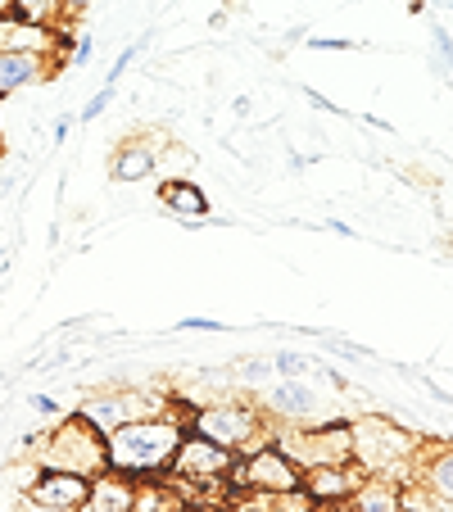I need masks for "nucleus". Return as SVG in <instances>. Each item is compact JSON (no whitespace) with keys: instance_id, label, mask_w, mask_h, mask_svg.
Returning a JSON list of instances; mask_svg holds the SVG:
<instances>
[{"instance_id":"obj_1","label":"nucleus","mask_w":453,"mask_h":512,"mask_svg":"<svg viewBox=\"0 0 453 512\" xmlns=\"http://www.w3.org/2000/svg\"><path fill=\"white\" fill-rule=\"evenodd\" d=\"M186 417L182 408H168L159 417H136V422L118 426V431L105 435V458L109 472L123 476V481H168L173 472V458L182 449L186 435Z\"/></svg>"},{"instance_id":"obj_2","label":"nucleus","mask_w":453,"mask_h":512,"mask_svg":"<svg viewBox=\"0 0 453 512\" xmlns=\"http://www.w3.org/2000/svg\"><path fill=\"white\" fill-rule=\"evenodd\" d=\"M349 440H354V463L367 476H390L399 481V472H417V454L422 440L408 435L404 426H395L390 417H358L349 422Z\"/></svg>"},{"instance_id":"obj_3","label":"nucleus","mask_w":453,"mask_h":512,"mask_svg":"<svg viewBox=\"0 0 453 512\" xmlns=\"http://www.w3.org/2000/svg\"><path fill=\"white\" fill-rule=\"evenodd\" d=\"M186 431L213 440V445L227 449V454H250V449L263 445V435H268V417H263V408L254 404V399L222 395V399H209V404L191 408Z\"/></svg>"},{"instance_id":"obj_4","label":"nucleus","mask_w":453,"mask_h":512,"mask_svg":"<svg viewBox=\"0 0 453 512\" xmlns=\"http://www.w3.org/2000/svg\"><path fill=\"white\" fill-rule=\"evenodd\" d=\"M37 463L41 467H64V472H78V476H91V481H96V476L109 472L105 435H100L82 413L68 408V413L55 422V431H41Z\"/></svg>"},{"instance_id":"obj_5","label":"nucleus","mask_w":453,"mask_h":512,"mask_svg":"<svg viewBox=\"0 0 453 512\" xmlns=\"http://www.w3.org/2000/svg\"><path fill=\"white\" fill-rule=\"evenodd\" d=\"M236 458H241V454H227V449H218L213 440H204V435L186 431V435H182V449H177V458H173V472H168V481L182 490L186 508H191V499H195L200 490L232 481Z\"/></svg>"},{"instance_id":"obj_6","label":"nucleus","mask_w":453,"mask_h":512,"mask_svg":"<svg viewBox=\"0 0 453 512\" xmlns=\"http://www.w3.org/2000/svg\"><path fill=\"white\" fill-rule=\"evenodd\" d=\"M173 404L177 399H159V395H150V390L118 386V390H91V395H82L78 404H73V413H82L100 435H109V431H118V426L136 422V417L168 413Z\"/></svg>"},{"instance_id":"obj_7","label":"nucleus","mask_w":453,"mask_h":512,"mask_svg":"<svg viewBox=\"0 0 453 512\" xmlns=\"http://www.w3.org/2000/svg\"><path fill=\"white\" fill-rule=\"evenodd\" d=\"M263 417L268 422H281V426H318V422H331V408H322V395L313 386V377H277L268 381L259 399Z\"/></svg>"},{"instance_id":"obj_8","label":"nucleus","mask_w":453,"mask_h":512,"mask_svg":"<svg viewBox=\"0 0 453 512\" xmlns=\"http://www.w3.org/2000/svg\"><path fill=\"white\" fill-rule=\"evenodd\" d=\"M91 494V476L78 472H64V467H32V481L23 490V503L32 508H46V512H78Z\"/></svg>"},{"instance_id":"obj_9","label":"nucleus","mask_w":453,"mask_h":512,"mask_svg":"<svg viewBox=\"0 0 453 512\" xmlns=\"http://www.w3.org/2000/svg\"><path fill=\"white\" fill-rule=\"evenodd\" d=\"M363 476L367 472L354 463V458H345V463H322V467H309V472H304V494H309L318 508L331 512L363 485Z\"/></svg>"},{"instance_id":"obj_10","label":"nucleus","mask_w":453,"mask_h":512,"mask_svg":"<svg viewBox=\"0 0 453 512\" xmlns=\"http://www.w3.org/2000/svg\"><path fill=\"white\" fill-rule=\"evenodd\" d=\"M46 78H55V55H37V50H5L0 55V100L19 96Z\"/></svg>"},{"instance_id":"obj_11","label":"nucleus","mask_w":453,"mask_h":512,"mask_svg":"<svg viewBox=\"0 0 453 512\" xmlns=\"http://www.w3.org/2000/svg\"><path fill=\"white\" fill-rule=\"evenodd\" d=\"M5 50H37V55H55L59 50V37L50 23H28L19 14L0 19V55Z\"/></svg>"},{"instance_id":"obj_12","label":"nucleus","mask_w":453,"mask_h":512,"mask_svg":"<svg viewBox=\"0 0 453 512\" xmlns=\"http://www.w3.org/2000/svg\"><path fill=\"white\" fill-rule=\"evenodd\" d=\"M159 200H164V209L173 213V218H182L186 227H195V223L209 218V195H204L195 182H186V177H164Z\"/></svg>"},{"instance_id":"obj_13","label":"nucleus","mask_w":453,"mask_h":512,"mask_svg":"<svg viewBox=\"0 0 453 512\" xmlns=\"http://www.w3.org/2000/svg\"><path fill=\"white\" fill-rule=\"evenodd\" d=\"M340 512H404L399 481H390V476H363V485L340 503Z\"/></svg>"},{"instance_id":"obj_14","label":"nucleus","mask_w":453,"mask_h":512,"mask_svg":"<svg viewBox=\"0 0 453 512\" xmlns=\"http://www.w3.org/2000/svg\"><path fill=\"white\" fill-rule=\"evenodd\" d=\"M155 164H159L155 145L127 141V145H118V155L109 159V177H114V182H145V177L155 173Z\"/></svg>"},{"instance_id":"obj_15","label":"nucleus","mask_w":453,"mask_h":512,"mask_svg":"<svg viewBox=\"0 0 453 512\" xmlns=\"http://www.w3.org/2000/svg\"><path fill=\"white\" fill-rule=\"evenodd\" d=\"M78 512H132V481H123V476H114V472L96 476L87 503H82Z\"/></svg>"},{"instance_id":"obj_16","label":"nucleus","mask_w":453,"mask_h":512,"mask_svg":"<svg viewBox=\"0 0 453 512\" xmlns=\"http://www.w3.org/2000/svg\"><path fill=\"white\" fill-rule=\"evenodd\" d=\"M417 481H426L435 494H444L453 503V445H440L431 458H422L417 463Z\"/></svg>"},{"instance_id":"obj_17","label":"nucleus","mask_w":453,"mask_h":512,"mask_svg":"<svg viewBox=\"0 0 453 512\" xmlns=\"http://www.w3.org/2000/svg\"><path fill=\"white\" fill-rule=\"evenodd\" d=\"M399 503H404V512H453V503L444 494H435L426 481L399 485Z\"/></svg>"},{"instance_id":"obj_18","label":"nucleus","mask_w":453,"mask_h":512,"mask_svg":"<svg viewBox=\"0 0 453 512\" xmlns=\"http://www.w3.org/2000/svg\"><path fill=\"white\" fill-rule=\"evenodd\" d=\"M272 368H277V377H313V372H318V358L299 354V349H277V354H272Z\"/></svg>"},{"instance_id":"obj_19","label":"nucleus","mask_w":453,"mask_h":512,"mask_svg":"<svg viewBox=\"0 0 453 512\" xmlns=\"http://www.w3.org/2000/svg\"><path fill=\"white\" fill-rule=\"evenodd\" d=\"M232 377L241 386H268V381H277V368H272V358H241L232 368Z\"/></svg>"},{"instance_id":"obj_20","label":"nucleus","mask_w":453,"mask_h":512,"mask_svg":"<svg viewBox=\"0 0 453 512\" xmlns=\"http://www.w3.org/2000/svg\"><path fill=\"white\" fill-rule=\"evenodd\" d=\"M14 14H19V19H28V23H50V28L64 19L59 0H14Z\"/></svg>"},{"instance_id":"obj_21","label":"nucleus","mask_w":453,"mask_h":512,"mask_svg":"<svg viewBox=\"0 0 453 512\" xmlns=\"http://www.w3.org/2000/svg\"><path fill=\"white\" fill-rule=\"evenodd\" d=\"M431 50H435V68H440V78H453V37L435 23L431 28Z\"/></svg>"},{"instance_id":"obj_22","label":"nucleus","mask_w":453,"mask_h":512,"mask_svg":"<svg viewBox=\"0 0 453 512\" xmlns=\"http://www.w3.org/2000/svg\"><path fill=\"white\" fill-rule=\"evenodd\" d=\"M145 46H150V37H136V41H132V46H127V50H118L114 68H109V73H105V82H109V87H118V82H123V78H127V68H132V64H136V55H141V50H145Z\"/></svg>"},{"instance_id":"obj_23","label":"nucleus","mask_w":453,"mask_h":512,"mask_svg":"<svg viewBox=\"0 0 453 512\" xmlns=\"http://www.w3.org/2000/svg\"><path fill=\"white\" fill-rule=\"evenodd\" d=\"M114 100H118V87H109V82H105V87H100V91H96V96H91V100H87V105H82L78 123H87V127H91V123H96V118H100V114H105V109H109V105H114Z\"/></svg>"},{"instance_id":"obj_24","label":"nucleus","mask_w":453,"mask_h":512,"mask_svg":"<svg viewBox=\"0 0 453 512\" xmlns=\"http://www.w3.org/2000/svg\"><path fill=\"white\" fill-rule=\"evenodd\" d=\"M322 340H327V349L331 354H340V358H372V349L354 345V340H345V336H327V331H322Z\"/></svg>"},{"instance_id":"obj_25","label":"nucleus","mask_w":453,"mask_h":512,"mask_svg":"<svg viewBox=\"0 0 453 512\" xmlns=\"http://www.w3.org/2000/svg\"><path fill=\"white\" fill-rule=\"evenodd\" d=\"M28 404H32V413H41V417H55V422H59V417H64V413H68V408L59 404L55 395H32Z\"/></svg>"},{"instance_id":"obj_26","label":"nucleus","mask_w":453,"mask_h":512,"mask_svg":"<svg viewBox=\"0 0 453 512\" xmlns=\"http://www.w3.org/2000/svg\"><path fill=\"white\" fill-rule=\"evenodd\" d=\"M309 41V50H358V41L349 37H304Z\"/></svg>"},{"instance_id":"obj_27","label":"nucleus","mask_w":453,"mask_h":512,"mask_svg":"<svg viewBox=\"0 0 453 512\" xmlns=\"http://www.w3.org/2000/svg\"><path fill=\"white\" fill-rule=\"evenodd\" d=\"M177 331H227V327H222L218 318H182Z\"/></svg>"},{"instance_id":"obj_28","label":"nucleus","mask_w":453,"mask_h":512,"mask_svg":"<svg viewBox=\"0 0 453 512\" xmlns=\"http://www.w3.org/2000/svg\"><path fill=\"white\" fill-rule=\"evenodd\" d=\"M91 55H96V41H91V37H78V41H73V64H87Z\"/></svg>"},{"instance_id":"obj_29","label":"nucleus","mask_w":453,"mask_h":512,"mask_svg":"<svg viewBox=\"0 0 453 512\" xmlns=\"http://www.w3.org/2000/svg\"><path fill=\"white\" fill-rule=\"evenodd\" d=\"M304 96H309V105H313V109H322V114H345V109H336L327 96H322V91H313V87H304Z\"/></svg>"},{"instance_id":"obj_30","label":"nucleus","mask_w":453,"mask_h":512,"mask_svg":"<svg viewBox=\"0 0 453 512\" xmlns=\"http://www.w3.org/2000/svg\"><path fill=\"white\" fill-rule=\"evenodd\" d=\"M59 10H64V19H78V14L91 10V0H59ZM59 19V23H64Z\"/></svg>"},{"instance_id":"obj_31","label":"nucleus","mask_w":453,"mask_h":512,"mask_svg":"<svg viewBox=\"0 0 453 512\" xmlns=\"http://www.w3.org/2000/svg\"><path fill=\"white\" fill-rule=\"evenodd\" d=\"M68 132H73V118H59V123H55V145H64Z\"/></svg>"},{"instance_id":"obj_32","label":"nucleus","mask_w":453,"mask_h":512,"mask_svg":"<svg viewBox=\"0 0 453 512\" xmlns=\"http://www.w3.org/2000/svg\"><path fill=\"white\" fill-rule=\"evenodd\" d=\"M327 232L345 236V241H349V236H358V232H354V227H349V223H336V218H331V223H327Z\"/></svg>"},{"instance_id":"obj_33","label":"nucleus","mask_w":453,"mask_h":512,"mask_svg":"<svg viewBox=\"0 0 453 512\" xmlns=\"http://www.w3.org/2000/svg\"><path fill=\"white\" fill-rule=\"evenodd\" d=\"M363 123H367V127H376V132H395V127H390L386 118H376V114H363Z\"/></svg>"},{"instance_id":"obj_34","label":"nucleus","mask_w":453,"mask_h":512,"mask_svg":"<svg viewBox=\"0 0 453 512\" xmlns=\"http://www.w3.org/2000/svg\"><path fill=\"white\" fill-rule=\"evenodd\" d=\"M232 109H236V118H245V114H250V96H236Z\"/></svg>"},{"instance_id":"obj_35","label":"nucleus","mask_w":453,"mask_h":512,"mask_svg":"<svg viewBox=\"0 0 453 512\" xmlns=\"http://www.w3.org/2000/svg\"><path fill=\"white\" fill-rule=\"evenodd\" d=\"M14 14V0H0V19H10Z\"/></svg>"},{"instance_id":"obj_36","label":"nucleus","mask_w":453,"mask_h":512,"mask_svg":"<svg viewBox=\"0 0 453 512\" xmlns=\"http://www.w3.org/2000/svg\"><path fill=\"white\" fill-rule=\"evenodd\" d=\"M19 512H46V508H32V503H23V508Z\"/></svg>"},{"instance_id":"obj_37","label":"nucleus","mask_w":453,"mask_h":512,"mask_svg":"<svg viewBox=\"0 0 453 512\" xmlns=\"http://www.w3.org/2000/svg\"><path fill=\"white\" fill-rule=\"evenodd\" d=\"M318 512H327V508H318Z\"/></svg>"},{"instance_id":"obj_38","label":"nucleus","mask_w":453,"mask_h":512,"mask_svg":"<svg viewBox=\"0 0 453 512\" xmlns=\"http://www.w3.org/2000/svg\"><path fill=\"white\" fill-rule=\"evenodd\" d=\"M0 254H5V250H0Z\"/></svg>"}]
</instances>
